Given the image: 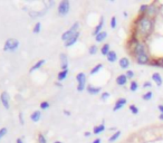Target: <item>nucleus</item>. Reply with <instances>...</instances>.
<instances>
[{"instance_id": "obj_1", "label": "nucleus", "mask_w": 163, "mask_h": 143, "mask_svg": "<svg viewBox=\"0 0 163 143\" xmlns=\"http://www.w3.org/2000/svg\"><path fill=\"white\" fill-rule=\"evenodd\" d=\"M134 29H135V35L142 42L150 37L154 31V19H151L146 16H140L134 21Z\"/></svg>"}, {"instance_id": "obj_2", "label": "nucleus", "mask_w": 163, "mask_h": 143, "mask_svg": "<svg viewBox=\"0 0 163 143\" xmlns=\"http://www.w3.org/2000/svg\"><path fill=\"white\" fill-rule=\"evenodd\" d=\"M78 28H79V23H78V21H76V23L73 24V26L69 28L68 30H66L63 35H62V39H63L64 42L66 43L69 38H72L74 35H75V34L79 32V31H78Z\"/></svg>"}, {"instance_id": "obj_3", "label": "nucleus", "mask_w": 163, "mask_h": 143, "mask_svg": "<svg viewBox=\"0 0 163 143\" xmlns=\"http://www.w3.org/2000/svg\"><path fill=\"white\" fill-rule=\"evenodd\" d=\"M142 53H148V45H146L145 42L140 40L138 43V45L133 48V50L131 51V54H132V56L136 57L138 55L142 54Z\"/></svg>"}, {"instance_id": "obj_4", "label": "nucleus", "mask_w": 163, "mask_h": 143, "mask_svg": "<svg viewBox=\"0 0 163 143\" xmlns=\"http://www.w3.org/2000/svg\"><path fill=\"white\" fill-rule=\"evenodd\" d=\"M19 47V40L16 38H9L7 39L5 46H4V50L5 51H13Z\"/></svg>"}, {"instance_id": "obj_5", "label": "nucleus", "mask_w": 163, "mask_h": 143, "mask_svg": "<svg viewBox=\"0 0 163 143\" xmlns=\"http://www.w3.org/2000/svg\"><path fill=\"white\" fill-rule=\"evenodd\" d=\"M76 81H77V91L83 92L86 88V75L84 73H78L76 75Z\"/></svg>"}, {"instance_id": "obj_6", "label": "nucleus", "mask_w": 163, "mask_h": 143, "mask_svg": "<svg viewBox=\"0 0 163 143\" xmlns=\"http://www.w3.org/2000/svg\"><path fill=\"white\" fill-rule=\"evenodd\" d=\"M151 61H152V58H151L149 53H142L135 57V62L138 63V65H150Z\"/></svg>"}, {"instance_id": "obj_7", "label": "nucleus", "mask_w": 163, "mask_h": 143, "mask_svg": "<svg viewBox=\"0 0 163 143\" xmlns=\"http://www.w3.org/2000/svg\"><path fill=\"white\" fill-rule=\"evenodd\" d=\"M157 4L155 2H152V4H150L149 5V7H148V10H146V13H145L144 16H146V17H149V18L151 19H154L155 17H157V15L159 13V8H157Z\"/></svg>"}, {"instance_id": "obj_8", "label": "nucleus", "mask_w": 163, "mask_h": 143, "mask_svg": "<svg viewBox=\"0 0 163 143\" xmlns=\"http://www.w3.org/2000/svg\"><path fill=\"white\" fill-rule=\"evenodd\" d=\"M69 9H70V4L67 0L60 1V4L58 5V13L60 16H66L69 13Z\"/></svg>"}, {"instance_id": "obj_9", "label": "nucleus", "mask_w": 163, "mask_h": 143, "mask_svg": "<svg viewBox=\"0 0 163 143\" xmlns=\"http://www.w3.org/2000/svg\"><path fill=\"white\" fill-rule=\"evenodd\" d=\"M0 101H1V103H2V105L5 108H9V106H10V96H9V94L7 93V92H2L1 93V96H0Z\"/></svg>"}, {"instance_id": "obj_10", "label": "nucleus", "mask_w": 163, "mask_h": 143, "mask_svg": "<svg viewBox=\"0 0 163 143\" xmlns=\"http://www.w3.org/2000/svg\"><path fill=\"white\" fill-rule=\"evenodd\" d=\"M59 59H60V66H62V70H65V69H68V58H67V55L62 53L59 55Z\"/></svg>"}, {"instance_id": "obj_11", "label": "nucleus", "mask_w": 163, "mask_h": 143, "mask_svg": "<svg viewBox=\"0 0 163 143\" xmlns=\"http://www.w3.org/2000/svg\"><path fill=\"white\" fill-rule=\"evenodd\" d=\"M126 103H127V100H126V99H124V97H122V99H119V100L116 101L115 105H114L113 111H114V112H116V111L121 110V108H122L123 106L126 105Z\"/></svg>"}, {"instance_id": "obj_12", "label": "nucleus", "mask_w": 163, "mask_h": 143, "mask_svg": "<svg viewBox=\"0 0 163 143\" xmlns=\"http://www.w3.org/2000/svg\"><path fill=\"white\" fill-rule=\"evenodd\" d=\"M86 91H87V93L91 94V95H97V94L100 93L102 88H100V86H93V85H87V87H86Z\"/></svg>"}, {"instance_id": "obj_13", "label": "nucleus", "mask_w": 163, "mask_h": 143, "mask_svg": "<svg viewBox=\"0 0 163 143\" xmlns=\"http://www.w3.org/2000/svg\"><path fill=\"white\" fill-rule=\"evenodd\" d=\"M119 66L122 69H126L127 70L129 67H130V59L127 57H122L119 61Z\"/></svg>"}, {"instance_id": "obj_14", "label": "nucleus", "mask_w": 163, "mask_h": 143, "mask_svg": "<svg viewBox=\"0 0 163 143\" xmlns=\"http://www.w3.org/2000/svg\"><path fill=\"white\" fill-rule=\"evenodd\" d=\"M103 27H104V17L102 16V17H100V23H98V25L96 26V27H95V29L93 30V35H94V36H97L100 32H102V31H103V30H102V29H103Z\"/></svg>"}, {"instance_id": "obj_15", "label": "nucleus", "mask_w": 163, "mask_h": 143, "mask_svg": "<svg viewBox=\"0 0 163 143\" xmlns=\"http://www.w3.org/2000/svg\"><path fill=\"white\" fill-rule=\"evenodd\" d=\"M127 80H129V78L126 77L125 74H121L116 77L115 82H116V84H117L119 86H124L126 83H127Z\"/></svg>"}, {"instance_id": "obj_16", "label": "nucleus", "mask_w": 163, "mask_h": 143, "mask_svg": "<svg viewBox=\"0 0 163 143\" xmlns=\"http://www.w3.org/2000/svg\"><path fill=\"white\" fill-rule=\"evenodd\" d=\"M152 81L154 82L157 86H161L163 84V78L162 76L160 75V73H153L152 74Z\"/></svg>"}, {"instance_id": "obj_17", "label": "nucleus", "mask_w": 163, "mask_h": 143, "mask_svg": "<svg viewBox=\"0 0 163 143\" xmlns=\"http://www.w3.org/2000/svg\"><path fill=\"white\" fill-rule=\"evenodd\" d=\"M78 37H79V32H77V34H75L72 38H69L68 40L65 43V47H70V46H73L74 44H76V42L78 40Z\"/></svg>"}, {"instance_id": "obj_18", "label": "nucleus", "mask_w": 163, "mask_h": 143, "mask_svg": "<svg viewBox=\"0 0 163 143\" xmlns=\"http://www.w3.org/2000/svg\"><path fill=\"white\" fill-rule=\"evenodd\" d=\"M106 58L110 63H115L116 61H117V54H116V51L111 50V51L108 53V55L106 56Z\"/></svg>"}, {"instance_id": "obj_19", "label": "nucleus", "mask_w": 163, "mask_h": 143, "mask_svg": "<svg viewBox=\"0 0 163 143\" xmlns=\"http://www.w3.org/2000/svg\"><path fill=\"white\" fill-rule=\"evenodd\" d=\"M106 38H107V32L103 30L102 32H100L97 36H95V40H96V43H102V42H104Z\"/></svg>"}, {"instance_id": "obj_20", "label": "nucleus", "mask_w": 163, "mask_h": 143, "mask_svg": "<svg viewBox=\"0 0 163 143\" xmlns=\"http://www.w3.org/2000/svg\"><path fill=\"white\" fill-rule=\"evenodd\" d=\"M110 51H111V46H110V44H104V45L100 47V54H102L103 56H107Z\"/></svg>"}, {"instance_id": "obj_21", "label": "nucleus", "mask_w": 163, "mask_h": 143, "mask_svg": "<svg viewBox=\"0 0 163 143\" xmlns=\"http://www.w3.org/2000/svg\"><path fill=\"white\" fill-rule=\"evenodd\" d=\"M121 134H122V132L119 130H117L115 133H113L111 137H110V139H108V142L110 143H113V142H115L116 140H119V137H121Z\"/></svg>"}, {"instance_id": "obj_22", "label": "nucleus", "mask_w": 163, "mask_h": 143, "mask_svg": "<svg viewBox=\"0 0 163 143\" xmlns=\"http://www.w3.org/2000/svg\"><path fill=\"white\" fill-rule=\"evenodd\" d=\"M105 131V125L103 124H100V125H96V126H94V129H93V133L94 134H100V133H102V132H104Z\"/></svg>"}, {"instance_id": "obj_23", "label": "nucleus", "mask_w": 163, "mask_h": 143, "mask_svg": "<svg viewBox=\"0 0 163 143\" xmlns=\"http://www.w3.org/2000/svg\"><path fill=\"white\" fill-rule=\"evenodd\" d=\"M151 66H155V67H163V64L161 62V58H153L150 63Z\"/></svg>"}, {"instance_id": "obj_24", "label": "nucleus", "mask_w": 163, "mask_h": 143, "mask_svg": "<svg viewBox=\"0 0 163 143\" xmlns=\"http://www.w3.org/2000/svg\"><path fill=\"white\" fill-rule=\"evenodd\" d=\"M67 75H68V69H65V70H60L58 75H57V78H58V81H64L66 77H67Z\"/></svg>"}, {"instance_id": "obj_25", "label": "nucleus", "mask_w": 163, "mask_h": 143, "mask_svg": "<svg viewBox=\"0 0 163 143\" xmlns=\"http://www.w3.org/2000/svg\"><path fill=\"white\" fill-rule=\"evenodd\" d=\"M40 118H41V113L39 112V111H35L30 115V118H32V121H34V122H38L40 120Z\"/></svg>"}, {"instance_id": "obj_26", "label": "nucleus", "mask_w": 163, "mask_h": 143, "mask_svg": "<svg viewBox=\"0 0 163 143\" xmlns=\"http://www.w3.org/2000/svg\"><path fill=\"white\" fill-rule=\"evenodd\" d=\"M44 64H45V61H44V59H40V61H38V62L36 63V64H35L34 66H32V68H30V70H29V72L32 73V72H34V70H36V69H39L40 67H41V66H43V65H44Z\"/></svg>"}, {"instance_id": "obj_27", "label": "nucleus", "mask_w": 163, "mask_h": 143, "mask_svg": "<svg viewBox=\"0 0 163 143\" xmlns=\"http://www.w3.org/2000/svg\"><path fill=\"white\" fill-rule=\"evenodd\" d=\"M102 68H103V64H97L96 66H94L93 68L91 69V73H89V74H91V75L97 74V73H98V72H100Z\"/></svg>"}, {"instance_id": "obj_28", "label": "nucleus", "mask_w": 163, "mask_h": 143, "mask_svg": "<svg viewBox=\"0 0 163 143\" xmlns=\"http://www.w3.org/2000/svg\"><path fill=\"white\" fill-rule=\"evenodd\" d=\"M138 89V83L136 81H132L130 83V91L131 92H136Z\"/></svg>"}, {"instance_id": "obj_29", "label": "nucleus", "mask_w": 163, "mask_h": 143, "mask_svg": "<svg viewBox=\"0 0 163 143\" xmlns=\"http://www.w3.org/2000/svg\"><path fill=\"white\" fill-rule=\"evenodd\" d=\"M97 51H98V47H97L96 45H92V46L88 48V54H89V55H95Z\"/></svg>"}, {"instance_id": "obj_30", "label": "nucleus", "mask_w": 163, "mask_h": 143, "mask_svg": "<svg viewBox=\"0 0 163 143\" xmlns=\"http://www.w3.org/2000/svg\"><path fill=\"white\" fill-rule=\"evenodd\" d=\"M148 7H149V5H142L138 9V15L140 16H144L146 10H148Z\"/></svg>"}, {"instance_id": "obj_31", "label": "nucleus", "mask_w": 163, "mask_h": 143, "mask_svg": "<svg viewBox=\"0 0 163 143\" xmlns=\"http://www.w3.org/2000/svg\"><path fill=\"white\" fill-rule=\"evenodd\" d=\"M152 97H153V93L149 91V92H146L145 94H143V96H142V99L144 101H151L152 100Z\"/></svg>"}, {"instance_id": "obj_32", "label": "nucleus", "mask_w": 163, "mask_h": 143, "mask_svg": "<svg viewBox=\"0 0 163 143\" xmlns=\"http://www.w3.org/2000/svg\"><path fill=\"white\" fill-rule=\"evenodd\" d=\"M110 26H111V28H112V29H115V28H116V26H117V18H116L115 16H113V17L111 18Z\"/></svg>"}, {"instance_id": "obj_33", "label": "nucleus", "mask_w": 163, "mask_h": 143, "mask_svg": "<svg viewBox=\"0 0 163 143\" xmlns=\"http://www.w3.org/2000/svg\"><path fill=\"white\" fill-rule=\"evenodd\" d=\"M130 111H131L132 114L136 115L138 113V107L136 105H134V104H132V105H130Z\"/></svg>"}, {"instance_id": "obj_34", "label": "nucleus", "mask_w": 163, "mask_h": 143, "mask_svg": "<svg viewBox=\"0 0 163 143\" xmlns=\"http://www.w3.org/2000/svg\"><path fill=\"white\" fill-rule=\"evenodd\" d=\"M40 27H41V24L38 21V23H36V25L34 26V29H32V32L34 34H38L39 31H40Z\"/></svg>"}, {"instance_id": "obj_35", "label": "nucleus", "mask_w": 163, "mask_h": 143, "mask_svg": "<svg viewBox=\"0 0 163 143\" xmlns=\"http://www.w3.org/2000/svg\"><path fill=\"white\" fill-rule=\"evenodd\" d=\"M110 96H111V94L108 93V92H103V93L100 94V100L102 101H106L110 99Z\"/></svg>"}, {"instance_id": "obj_36", "label": "nucleus", "mask_w": 163, "mask_h": 143, "mask_svg": "<svg viewBox=\"0 0 163 143\" xmlns=\"http://www.w3.org/2000/svg\"><path fill=\"white\" fill-rule=\"evenodd\" d=\"M125 75H126V77H127V78H129V80H132V78H133V77H134V72H133V70H132V69H127V70H126V73H125Z\"/></svg>"}, {"instance_id": "obj_37", "label": "nucleus", "mask_w": 163, "mask_h": 143, "mask_svg": "<svg viewBox=\"0 0 163 143\" xmlns=\"http://www.w3.org/2000/svg\"><path fill=\"white\" fill-rule=\"evenodd\" d=\"M49 103L48 102H41L40 103V108L41 110H47V108H49Z\"/></svg>"}, {"instance_id": "obj_38", "label": "nucleus", "mask_w": 163, "mask_h": 143, "mask_svg": "<svg viewBox=\"0 0 163 143\" xmlns=\"http://www.w3.org/2000/svg\"><path fill=\"white\" fill-rule=\"evenodd\" d=\"M38 143H47V140H46L44 134H39V137H38Z\"/></svg>"}, {"instance_id": "obj_39", "label": "nucleus", "mask_w": 163, "mask_h": 143, "mask_svg": "<svg viewBox=\"0 0 163 143\" xmlns=\"http://www.w3.org/2000/svg\"><path fill=\"white\" fill-rule=\"evenodd\" d=\"M46 13V11H45ZM45 13H35V11H30L29 13V16L30 17H39V16H43Z\"/></svg>"}, {"instance_id": "obj_40", "label": "nucleus", "mask_w": 163, "mask_h": 143, "mask_svg": "<svg viewBox=\"0 0 163 143\" xmlns=\"http://www.w3.org/2000/svg\"><path fill=\"white\" fill-rule=\"evenodd\" d=\"M7 134V129L6 128H2V129H0V139L1 137H4L5 135Z\"/></svg>"}, {"instance_id": "obj_41", "label": "nucleus", "mask_w": 163, "mask_h": 143, "mask_svg": "<svg viewBox=\"0 0 163 143\" xmlns=\"http://www.w3.org/2000/svg\"><path fill=\"white\" fill-rule=\"evenodd\" d=\"M152 86V83L151 82H145L144 84H143V87L144 88H148V87H151Z\"/></svg>"}, {"instance_id": "obj_42", "label": "nucleus", "mask_w": 163, "mask_h": 143, "mask_svg": "<svg viewBox=\"0 0 163 143\" xmlns=\"http://www.w3.org/2000/svg\"><path fill=\"white\" fill-rule=\"evenodd\" d=\"M19 121L21 124H24V121H22V113H19Z\"/></svg>"}, {"instance_id": "obj_43", "label": "nucleus", "mask_w": 163, "mask_h": 143, "mask_svg": "<svg viewBox=\"0 0 163 143\" xmlns=\"http://www.w3.org/2000/svg\"><path fill=\"white\" fill-rule=\"evenodd\" d=\"M157 108H159V111L161 112V114H163V105L162 104H160V105L157 106Z\"/></svg>"}, {"instance_id": "obj_44", "label": "nucleus", "mask_w": 163, "mask_h": 143, "mask_svg": "<svg viewBox=\"0 0 163 143\" xmlns=\"http://www.w3.org/2000/svg\"><path fill=\"white\" fill-rule=\"evenodd\" d=\"M100 142H102V140H100V137H97V139H95V140L92 143H100Z\"/></svg>"}, {"instance_id": "obj_45", "label": "nucleus", "mask_w": 163, "mask_h": 143, "mask_svg": "<svg viewBox=\"0 0 163 143\" xmlns=\"http://www.w3.org/2000/svg\"><path fill=\"white\" fill-rule=\"evenodd\" d=\"M84 135H85L86 137H91V135H92V133H91V132H85V133H84Z\"/></svg>"}, {"instance_id": "obj_46", "label": "nucleus", "mask_w": 163, "mask_h": 143, "mask_svg": "<svg viewBox=\"0 0 163 143\" xmlns=\"http://www.w3.org/2000/svg\"><path fill=\"white\" fill-rule=\"evenodd\" d=\"M16 143H24V142H22V140H21V139H17Z\"/></svg>"}, {"instance_id": "obj_47", "label": "nucleus", "mask_w": 163, "mask_h": 143, "mask_svg": "<svg viewBox=\"0 0 163 143\" xmlns=\"http://www.w3.org/2000/svg\"><path fill=\"white\" fill-rule=\"evenodd\" d=\"M159 118H160L161 121H163V114H160V116H159Z\"/></svg>"}, {"instance_id": "obj_48", "label": "nucleus", "mask_w": 163, "mask_h": 143, "mask_svg": "<svg viewBox=\"0 0 163 143\" xmlns=\"http://www.w3.org/2000/svg\"><path fill=\"white\" fill-rule=\"evenodd\" d=\"M64 113H65V114H66V115H69V114H70V113H69L68 111H64Z\"/></svg>"}, {"instance_id": "obj_49", "label": "nucleus", "mask_w": 163, "mask_h": 143, "mask_svg": "<svg viewBox=\"0 0 163 143\" xmlns=\"http://www.w3.org/2000/svg\"><path fill=\"white\" fill-rule=\"evenodd\" d=\"M123 16H124V17H127V13L124 11V13H123Z\"/></svg>"}, {"instance_id": "obj_50", "label": "nucleus", "mask_w": 163, "mask_h": 143, "mask_svg": "<svg viewBox=\"0 0 163 143\" xmlns=\"http://www.w3.org/2000/svg\"><path fill=\"white\" fill-rule=\"evenodd\" d=\"M54 143H62V142H60V141H55Z\"/></svg>"}, {"instance_id": "obj_51", "label": "nucleus", "mask_w": 163, "mask_h": 143, "mask_svg": "<svg viewBox=\"0 0 163 143\" xmlns=\"http://www.w3.org/2000/svg\"><path fill=\"white\" fill-rule=\"evenodd\" d=\"M161 62H162V64H163V57H161ZM163 68V67H162Z\"/></svg>"}]
</instances>
